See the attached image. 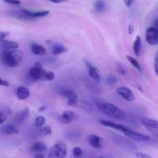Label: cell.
<instances>
[{
  "label": "cell",
  "instance_id": "1",
  "mask_svg": "<svg viewBox=\"0 0 158 158\" xmlns=\"http://www.w3.org/2000/svg\"><path fill=\"white\" fill-rule=\"evenodd\" d=\"M96 105L102 113L107 116L117 119H123L125 118V113L114 104L109 103L101 99H97Z\"/></svg>",
  "mask_w": 158,
  "mask_h": 158
},
{
  "label": "cell",
  "instance_id": "2",
  "mask_svg": "<svg viewBox=\"0 0 158 158\" xmlns=\"http://www.w3.org/2000/svg\"><path fill=\"white\" fill-rule=\"evenodd\" d=\"M1 60L6 66L9 68L18 67L23 61V53L17 50H2Z\"/></svg>",
  "mask_w": 158,
  "mask_h": 158
},
{
  "label": "cell",
  "instance_id": "3",
  "mask_svg": "<svg viewBox=\"0 0 158 158\" xmlns=\"http://www.w3.org/2000/svg\"><path fill=\"white\" fill-rule=\"evenodd\" d=\"M67 155V147L63 143L54 144L48 153V158H65Z\"/></svg>",
  "mask_w": 158,
  "mask_h": 158
},
{
  "label": "cell",
  "instance_id": "4",
  "mask_svg": "<svg viewBox=\"0 0 158 158\" xmlns=\"http://www.w3.org/2000/svg\"><path fill=\"white\" fill-rule=\"evenodd\" d=\"M17 14H18L19 16L22 17L23 19H26V20H33V19L44 17L46 16V15H49V11L43 10V11H37V12H32V11L23 9Z\"/></svg>",
  "mask_w": 158,
  "mask_h": 158
},
{
  "label": "cell",
  "instance_id": "5",
  "mask_svg": "<svg viewBox=\"0 0 158 158\" xmlns=\"http://www.w3.org/2000/svg\"><path fill=\"white\" fill-rule=\"evenodd\" d=\"M122 132H123L128 138H130V139H132V140L136 141V142H148V141L150 140V137L148 136L134 131V130L128 128V127H127V128L125 129H123Z\"/></svg>",
  "mask_w": 158,
  "mask_h": 158
},
{
  "label": "cell",
  "instance_id": "6",
  "mask_svg": "<svg viewBox=\"0 0 158 158\" xmlns=\"http://www.w3.org/2000/svg\"><path fill=\"white\" fill-rule=\"evenodd\" d=\"M43 71H44V69L42 67L41 64L40 62H37L29 70V73H28L29 78L30 80L33 81H35L38 80H42V76H43Z\"/></svg>",
  "mask_w": 158,
  "mask_h": 158
},
{
  "label": "cell",
  "instance_id": "7",
  "mask_svg": "<svg viewBox=\"0 0 158 158\" xmlns=\"http://www.w3.org/2000/svg\"><path fill=\"white\" fill-rule=\"evenodd\" d=\"M141 123L151 134L157 136L158 135V123L157 120L149 119V118H141Z\"/></svg>",
  "mask_w": 158,
  "mask_h": 158
},
{
  "label": "cell",
  "instance_id": "8",
  "mask_svg": "<svg viewBox=\"0 0 158 158\" xmlns=\"http://www.w3.org/2000/svg\"><path fill=\"white\" fill-rule=\"evenodd\" d=\"M145 37H146L147 42H148L150 45H152V46H155V45H157L158 43L157 28L154 27V26L148 27L146 30Z\"/></svg>",
  "mask_w": 158,
  "mask_h": 158
},
{
  "label": "cell",
  "instance_id": "9",
  "mask_svg": "<svg viewBox=\"0 0 158 158\" xmlns=\"http://www.w3.org/2000/svg\"><path fill=\"white\" fill-rule=\"evenodd\" d=\"M60 93L61 95L63 96V97L67 98V104L69 106H73V105H74L77 102V100H78V95H77V93L74 91H73V90L63 88V89L60 90Z\"/></svg>",
  "mask_w": 158,
  "mask_h": 158
},
{
  "label": "cell",
  "instance_id": "10",
  "mask_svg": "<svg viewBox=\"0 0 158 158\" xmlns=\"http://www.w3.org/2000/svg\"><path fill=\"white\" fill-rule=\"evenodd\" d=\"M84 62L85 64H86V66L88 68V73H89V77H90L91 78L94 79L96 82L100 83V82L101 81V77H100V73L98 68L94 67V65H93L90 62L88 61V60H85Z\"/></svg>",
  "mask_w": 158,
  "mask_h": 158
},
{
  "label": "cell",
  "instance_id": "11",
  "mask_svg": "<svg viewBox=\"0 0 158 158\" xmlns=\"http://www.w3.org/2000/svg\"><path fill=\"white\" fill-rule=\"evenodd\" d=\"M117 93L120 97L123 98L124 100L128 101V102H133L135 99V96H134L132 91L129 88H127V87H120V88H118L117 89Z\"/></svg>",
  "mask_w": 158,
  "mask_h": 158
},
{
  "label": "cell",
  "instance_id": "12",
  "mask_svg": "<svg viewBox=\"0 0 158 158\" xmlns=\"http://www.w3.org/2000/svg\"><path fill=\"white\" fill-rule=\"evenodd\" d=\"M77 118L76 113L72 111H65L60 116V120L66 124L71 123Z\"/></svg>",
  "mask_w": 158,
  "mask_h": 158
},
{
  "label": "cell",
  "instance_id": "13",
  "mask_svg": "<svg viewBox=\"0 0 158 158\" xmlns=\"http://www.w3.org/2000/svg\"><path fill=\"white\" fill-rule=\"evenodd\" d=\"M19 46L17 42L12 40H6L1 43V47L2 50H17Z\"/></svg>",
  "mask_w": 158,
  "mask_h": 158
},
{
  "label": "cell",
  "instance_id": "14",
  "mask_svg": "<svg viewBox=\"0 0 158 158\" xmlns=\"http://www.w3.org/2000/svg\"><path fill=\"white\" fill-rule=\"evenodd\" d=\"M31 50H32V54L37 56H43L46 54V50L43 45L38 44L36 43H31Z\"/></svg>",
  "mask_w": 158,
  "mask_h": 158
},
{
  "label": "cell",
  "instance_id": "15",
  "mask_svg": "<svg viewBox=\"0 0 158 158\" xmlns=\"http://www.w3.org/2000/svg\"><path fill=\"white\" fill-rule=\"evenodd\" d=\"M88 141H89V144H90L94 148L100 149L102 147L101 138H100V136H97V135H89V136H88Z\"/></svg>",
  "mask_w": 158,
  "mask_h": 158
},
{
  "label": "cell",
  "instance_id": "16",
  "mask_svg": "<svg viewBox=\"0 0 158 158\" xmlns=\"http://www.w3.org/2000/svg\"><path fill=\"white\" fill-rule=\"evenodd\" d=\"M16 95L20 100H25L30 95V91L26 87L20 86L16 90Z\"/></svg>",
  "mask_w": 158,
  "mask_h": 158
},
{
  "label": "cell",
  "instance_id": "17",
  "mask_svg": "<svg viewBox=\"0 0 158 158\" xmlns=\"http://www.w3.org/2000/svg\"><path fill=\"white\" fill-rule=\"evenodd\" d=\"M29 115V108H26L15 115L14 120H15V122H17V123H22V122H23L26 119H27Z\"/></svg>",
  "mask_w": 158,
  "mask_h": 158
},
{
  "label": "cell",
  "instance_id": "18",
  "mask_svg": "<svg viewBox=\"0 0 158 158\" xmlns=\"http://www.w3.org/2000/svg\"><path fill=\"white\" fill-rule=\"evenodd\" d=\"M67 48L65 47L61 43H54L51 46V52L53 55H60V54L67 52Z\"/></svg>",
  "mask_w": 158,
  "mask_h": 158
},
{
  "label": "cell",
  "instance_id": "19",
  "mask_svg": "<svg viewBox=\"0 0 158 158\" xmlns=\"http://www.w3.org/2000/svg\"><path fill=\"white\" fill-rule=\"evenodd\" d=\"M100 122L102 124V125H104V126L110 127V128L120 130V131H123V129H125L127 128V126H125V125H121V124L116 123V122H110V121L100 120Z\"/></svg>",
  "mask_w": 158,
  "mask_h": 158
},
{
  "label": "cell",
  "instance_id": "20",
  "mask_svg": "<svg viewBox=\"0 0 158 158\" xmlns=\"http://www.w3.org/2000/svg\"><path fill=\"white\" fill-rule=\"evenodd\" d=\"M47 149L46 147V145L44 143L42 142H36L34 144H32L30 147V150L33 153H41L45 152Z\"/></svg>",
  "mask_w": 158,
  "mask_h": 158
},
{
  "label": "cell",
  "instance_id": "21",
  "mask_svg": "<svg viewBox=\"0 0 158 158\" xmlns=\"http://www.w3.org/2000/svg\"><path fill=\"white\" fill-rule=\"evenodd\" d=\"M2 132L3 133H5V134L7 135L17 134V133H19L15 125L12 123L6 124V125L2 128Z\"/></svg>",
  "mask_w": 158,
  "mask_h": 158
},
{
  "label": "cell",
  "instance_id": "22",
  "mask_svg": "<svg viewBox=\"0 0 158 158\" xmlns=\"http://www.w3.org/2000/svg\"><path fill=\"white\" fill-rule=\"evenodd\" d=\"M141 37H140V36H137L135 41H134V44H133V50H134V54H135V55L137 56V57H138L139 54H140V50H141Z\"/></svg>",
  "mask_w": 158,
  "mask_h": 158
},
{
  "label": "cell",
  "instance_id": "23",
  "mask_svg": "<svg viewBox=\"0 0 158 158\" xmlns=\"http://www.w3.org/2000/svg\"><path fill=\"white\" fill-rule=\"evenodd\" d=\"M55 78H56V75H55V73H54L53 71H46V70H44L43 76H42V80L51 81H53Z\"/></svg>",
  "mask_w": 158,
  "mask_h": 158
},
{
  "label": "cell",
  "instance_id": "24",
  "mask_svg": "<svg viewBox=\"0 0 158 158\" xmlns=\"http://www.w3.org/2000/svg\"><path fill=\"white\" fill-rule=\"evenodd\" d=\"M106 3L103 0H97L95 2V3H94V9L99 12H104L106 10Z\"/></svg>",
  "mask_w": 158,
  "mask_h": 158
},
{
  "label": "cell",
  "instance_id": "25",
  "mask_svg": "<svg viewBox=\"0 0 158 158\" xmlns=\"http://www.w3.org/2000/svg\"><path fill=\"white\" fill-rule=\"evenodd\" d=\"M127 59L128 61H129L130 63L131 64V65H132V66H134V68H135L137 70V71H140V73L143 72V71H142L141 66H140V64H139V62L137 61V60H136L135 58H134V57H131V56L127 55Z\"/></svg>",
  "mask_w": 158,
  "mask_h": 158
},
{
  "label": "cell",
  "instance_id": "26",
  "mask_svg": "<svg viewBox=\"0 0 158 158\" xmlns=\"http://www.w3.org/2000/svg\"><path fill=\"white\" fill-rule=\"evenodd\" d=\"M106 84L110 86H113V85H116L117 82V78L116 76L113 75V74H108L107 77L106 78Z\"/></svg>",
  "mask_w": 158,
  "mask_h": 158
},
{
  "label": "cell",
  "instance_id": "27",
  "mask_svg": "<svg viewBox=\"0 0 158 158\" xmlns=\"http://www.w3.org/2000/svg\"><path fill=\"white\" fill-rule=\"evenodd\" d=\"M45 122H46V119L43 116H38L35 119V126L36 128H41L44 125Z\"/></svg>",
  "mask_w": 158,
  "mask_h": 158
},
{
  "label": "cell",
  "instance_id": "28",
  "mask_svg": "<svg viewBox=\"0 0 158 158\" xmlns=\"http://www.w3.org/2000/svg\"><path fill=\"white\" fill-rule=\"evenodd\" d=\"M83 154V151L80 147H74L73 149V155L74 157L76 158H79V157H81Z\"/></svg>",
  "mask_w": 158,
  "mask_h": 158
},
{
  "label": "cell",
  "instance_id": "29",
  "mask_svg": "<svg viewBox=\"0 0 158 158\" xmlns=\"http://www.w3.org/2000/svg\"><path fill=\"white\" fill-rule=\"evenodd\" d=\"M41 133L43 135H50L52 133L50 126H45L43 128L41 127Z\"/></svg>",
  "mask_w": 158,
  "mask_h": 158
},
{
  "label": "cell",
  "instance_id": "30",
  "mask_svg": "<svg viewBox=\"0 0 158 158\" xmlns=\"http://www.w3.org/2000/svg\"><path fill=\"white\" fill-rule=\"evenodd\" d=\"M9 36V33L3 32V31L0 32V43L3 42L4 40H6V38H7Z\"/></svg>",
  "mask_w": 158,
  "mask_h": 158
},
{
  "label": "cell",
  "instance_id": "31",
  "mask_svg": "<svg viewBox=\"0 0 158 158\" xmlns=\"http://www.w3.org/2000/svg\"><path fill=\"white\" fill-rule=\"evenodd\" d=\"M4 2L9 3L11 5H15V6H19L21 4V1L20 0H2Z\"/></svg>",
  "mask_w": 158,
  "mask_h": 158
},
{
  "label": "cell",
  "instance_id": "32",
  "mask_svg": "<svg viewBox=\"0 0 158 158\" xmlns=\"http://www.w3.org/2000/svg\"><path fill=\"white\" fill-rule=\"evenodd\" d=\"M117 70H118V72L120 73V74H123V75L126 74V69H125L124 67L122 64H118V65H117Z\"/></svg>",
  "mask_w": 158,
  "mask_h": 158
},
{
  "label": "cell",
  "instance_id": "33",
  "mask_svg": "<svg viewBox=\"0 0 158 158\" xmlns=\"http://www.w3.org/2000/svg\"><path fill=\"white\" fill-rule=\"evenodd\" d=\"M136 156H137V158H151L150 155L147 154V153H140V152H137Z\"/></svg>",
  "mask_w": 158,
  "mask_h": 158
},
{
  "label": "cell",
  "instance_id": "34",
  "mask_svg": "<svg viewBox=\"0 0 158 158\" xmlns=\"http://www.w3.org/2000/svg\"><path fill=\"white\" fill-rule=\"evenodd\" d=\"M6 119H7V116H6V115L5 114L4 112H0V125H1V124H2L3 122H6Z\"/></svg>",
  "mask_w": 158,
  "mask_h": 158
},
{
  "label": "cell",
  "instance_id": "35",
  "mask_svg": "<svg viewBox=\"0 0 158 158\" xmlns=\"http://www.w3.org/2000/svg\"><path fill=\"white\" fill-rule=\"evenodd\" d=\"M9 85H10V84L9 83V81L4 80V79H2L1 77H0V86L9 87Z\"/></svg>",
  "mask_w": 158,
  "mask_h": 158
},
{
  "label": "cell",
  "instance_id": "36",
  "mask_svg": "<svg viewBox=\"0 0 158 158\" xmlns=\"http://www.w3.org/2000/svg\"><path fill=\"white\" fill-rule=\"evenodd\" d=\"M157 62H158V59H157V54L155 56V58H154V71H155V74H157L158 71H157Z\"/></svg>",
  "mask_w": 158,
  "mask_h": 158
},
{
  "label": "cell",
  "instance_id": "37",
  "mask_svg": "<svg viewBox=\"0 0 158 158\" xmlns=\"http://www.w3.org/2000/svg\"><path fill=\"white\" fill-rule=\"evenodd\" d=\"M134 25H132L131 23V24H129V26H128V33H129L130 34H132L133 33H134Z\"/></svg>",
  "mask_w": 158,
  "mask_h": 158
},
{
  "label": "cell",
  "instance_id": "38",
  "mask_svg": "<svg viewBox=\"0 0 158 158\" xmlns=\"http://www.w3.org/2000/svg\"><path fill=\"white\" fill-rule=\"evenodd\" d=\"M123 2H124V4L126 5V6L130 7L133 4V2H134V0H123Z\"/></svg>",
  "mask_w": 158,
  "mask_h": 158
},
{
  "label": "cell",
  "instance_id": "39",
  "mask_svg": "<svg viewBox=\"0 0 158 158\" xmlns=\"http://www.w3.org/2000/svg\"><path fill=\"white\" fill-rule=\"evenodd\" d=\"M49 1H50L52 3H61V2H66L67 0H49Z\"/></svg>",
  "mask_w": 158,
  "mask_h": 158
},
{
  "label": "cell",
  "instance_id": "40",
  "mask_svg": "<svg viewBox=\"0 0 158 158\" xmlns=\"http://www.w3.org/2000/svg\"><path fill=\"white\" fill-rule=\"evenodd\" d=\"M34 158H45V156L43 154H41V153H36L34 156Z\"/></svg>",
  "mask_w": 158,
  "mask_h": 158
},
{
  "label": "cell",
  "instance_id": "41",
  "mask_svg": "<svg viewBox=\"0 0 158 158\" xmlns=\"http://www.w3.org/2000/svg\"><path fill=\"white\" fill-rule=\"evenodd\" d=\"M46 109V106H45V105H43V106L40 107L39 108V112H43L44 111V110Z\"/></svg>",
  "mask_w": 158,
  "mask_h": 158
},
{
  "label": "cell",
  "instance_id": "42",
  "mask_svg": "<svg viewBox=\"0 0 158 158\" xmlns=\"http://www.w3.org/2000/svg\"><path fill=\"white\" fill-rule=\"evenodd\" d=\"M100 158H103V157H102V156H101V157H100Z\"/></svg>",
  "mask_w": 158,
  "mask_h": 158
}]
</instances>
